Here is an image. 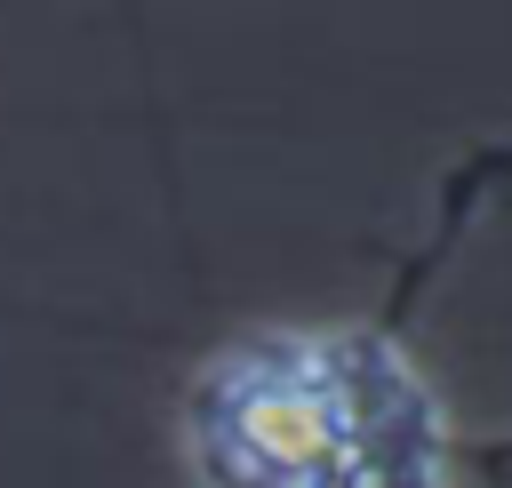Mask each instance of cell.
I'll return each instance as SVG.
<instances>
[{"mask_svg": "<svg viewBox=\"0 0 512 488\" xmlns=\"http://www.w3.org/2000/svg\"><path fill=\"white\" fill-rule=\"evenodd\" d=\"M200 488H456V416L376 320H272L216 344L176 408Z\"/></svg>", "mask_w": 512, "mask_h": 488, "instance_id": "6da1fadb", "label": "cell"}]
</instances>
